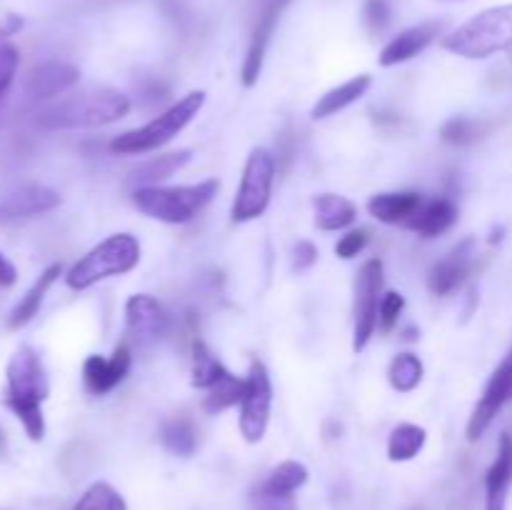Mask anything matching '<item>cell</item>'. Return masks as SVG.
<instances>
[{
	"instance_id": "17",
	"label": "cell",
	"mask_w": 512,
	"mask_h": 510,
	"mask_svg": "<svg viewBox=\"0 0 512 510\" xmlns=\"http://www.w3.org/2000/svg\"><path fill=\"white\" fill-rule=\"evenodd\" d=\"M455 223H458V205L450 198H435L423 200V205L410 215L403 228L413 230L423 238H438V235L448 233Z\"/></svg>"
},
{
	"instance_id": "14",
	"label": "cell",
	"mask_w": 512,
	"mask_h": 510,
	"mask_svg": "<svg viewBox=\"0 0 512 510\" xmlns=\"http://www.w3.org/2000/svg\"><path fill=\"white\" fill-rule=\"evenodd\" d=\"M78 80L80 70L75 65L63 63V60H48V63H40L28 70L23 88L33 100H53L75 88Z\"/></svg>"
},
{
	"instance_id": "2",
	"label": "cell",
	"mask_w": 512,
	"mask_h": 510,
	"mask_svg": "<svg viewBox=\"0 0 512 510\" xmlns=\"http://www.w3.org/2000/svg\"><path fill=\"white\" fill-rule=\"evenodd\" d=\"M130 113V98L120 90L98 88L85 93L68 95L58 103L48 105L38 113V125L48 130H75L100 128Z\"/></svg>"
},
{
	"instance_id": "26",
	"label": "cell",
	"mask_w": 512,
	"mask_h": 510,
	"mask_svg": "<svg viewBox=\"0 0 512 510\" xmlns=\"http://www.w3.org/2000/svg\"><path fill=\"white\" fill-rule=\"evenodd\" d=\"M225 365L210 353L203 340L193 343V370H190V383L198 390H210L225 375Z\"/></svg>"
},
{
	"instance_id": "22",
	"label": "cell",
	"mask_w": 512,
	"mask_h": 510,
	"mask_svg": "<svg viewBox=\"0 0 512 510\" xmlns=\"http://www.w3.org/2000/svg\"><path fill=\"white\" fill-rule=\"evenodd\" d=\"M420 193H380L368 203L370 215L385 225H405L410 215L423 205Z\"/></svg>"
},
{
	"instance_id": "3",
	"label": "cell",
	"mask_w": 512,
	"mask_h": 510,
	"mask_svg": "<svg viewBox=\"0 0 512 510\" xmlns=\"http://www.w3.org/2000/svg\"><path fill=\"white\" fill-rule=\"evenodd\" d=\"M443 48L470 60H483L495 53L510 55L512 60V3L470 18L443 40Z\"/></svg>"
},
{
	"instance_id": "40",
	"label": "cell",
	"mask_w": 512,
	"mask_h": 510,
	"mask_svg": "<svg viewBox=\"0 0 512 510\" xmlns=\"http://www.w3.org/2000/svg\"><path fill=\"white\" fill-rule=\"evenodd\" d=\"M20 28H23V18H20V15H13V13L5 15V20L0 23V40L10 38V35L18 33Z\"/></svg>"
},
{
	"instance_id": "20",
	"label": "cell",
	"mask_w": 512,
	"mask_h": 510,
	"mask_svg": "<svg viewBox=\"0 0 512 510\" xmlns=\"http://www.w3.org/2000/svg\"><path fill=\"white\" fill-rule=\"evenodd\" d=\"M370 85H373V78H370V75H365V73L355 75V78H350L348 83L328 90V93H325L323 98L313 105V110H310V118L325 120V118H330V115H338L340 110H345V108H350L353 103H358V100L368 93Z\"/></svg>"
},
{
	"instance_id": "5",
	"label": "cell",
	"mask_w": 512,
	"mask_h": 510,
	"mask_svg": "<svg viewBox=\"0 0 512 510\" xmlns=\"http://www.w3.org/2000/svg\"><path fill=\"white\" fill-rule=\"evenodd\" d=\"M218 188V180H203V183L195 185H175V188L148 185V188L135 190L133 203L148 218L160 220V223L180 225L193 220L215 198Z\"/></svg>"
},
{
	"instance_id": "4",
	"label": "cell",
	"mask_w": 512,
	"mask_h": 510,
	"mask_svg": "<svg viewBox=\"0 0 512 510\" xmlns=\"http://www.w3.org/2000/svg\"><path fill=\"white\" fill-rule=\"evenodd\" d=\"M203 105L205 93L203 90H193V93L180 98L175 105H170V108L165 110V113H160L158 118L145 123L143 128L128 130V133H120L118 138H113L110 150L120 155L153 153V150L163 148L170 140H175V135L183 133V130L193 123L195 115L203 110Z\"/></svg>"
},
{
	"instance_id": "32",
	"label": "cell",
	"mask_w": 512,
	"mask_h": 510,
	"mask_svg": "<svg viewBox=\"0 0 512 510\" xmlns=\"http://www.w3.org/2000/svg\"><path fill=\"white\" fill-rule=\"evenodd\" d=\"M483 135V125L473 118H465V115H458V118H450L448 123L440 128V138L450 145H470Z\"/></svg>"
},
{
	"instance_id": "36",
	"label": "cell",
	"mask_w": 512,
	"mask_h": 510,
	"mask_svg": "<svg viewBox=\"0 0 512 510\" xmlns=\"http://www.w3.org/2000/svg\"><path fill=\"white\" fill-rule=\"evenodd\" d=\"M368 243H370L368 230H350V233H345L343 238L338 240V245H335V253H338V258L350 260V258H355V255L363 253L365 245Z\"/></svg>"
},
{
	"instance_id": "37",
	"label": "cell",
	"mask_w": 512,
	"mask_h": 510,
	"mask_svg": "<svg viewBox=\"0 0 512 510\" xmlns=\"http://www.w3.org/2000/svg\"><path fill=\"white\" fill-rule=\"evenodd\" d=\"M255 510H298V505H295L293 495H275L258 488V493H255Z\"/></svg>"
},
{
	"instance_id": "8",
	"label": "cell",
	"mask_w": 512,
	"mask_h": 510,
	"mask_svg": "<svg viewBox=\"0 0 512 510\" xmlns=\"http://www.w3.org/2000/svg\"><path fill=\"white\" fill-rule=\"evenodd\" d=\"M380 293H383V260L373 258L363 263L355 283V328H353V350L368 348L370 338L375 335L380 320Z\"/></svg>"
},
{
	"instance_id": "12",
	"label": "cell",
	"mask_w": 512,
	"mask_h": 510,
	"mask_svg": "<svg viewBox=\"0 0 512 510\" xmlns=\"http://www.w3.org/2000/svg\"><path fill=\"white\" fill-rule=\"evenodd\" d=\"M475 258H478V243H475V238H465L463 243L455 245V248L430 270V293L453 295L455 290L468 280L470 270H473L475 265Z\"/></svg>"
},
{
	"instance_id": "29",
	"label": "cell",
	"mask_w": 512,
	"mask_h": 510,
	"mask_svg": "<svg viewBox=\"0 0 512 510\" xmlns=\"http://www.w3.org/2000/svg\"><path fill=\"white\" fill-rule=\"evenodd\" d=\"M423 360L413 353H400L395 355L393 363H390L388 380L398 393H413L420 383H423Z\"/></svg>"
},
{
	"instance_id": "15",
	"label": "cell",
	"mask_w": 512,
	"mask_h": 510,
	"mask_svg": "<svg viewBox=\"0 0 512 510\" xmlns=\"http://www.w3.org/2000/svg\"><path fill=\"white\" fill-rule=\"evenodd\" d=\"M440 30H443V20H428V23H420L403 30V33L395 35L383 48L380 65L383 68H393V65L405 63V60H413L415 55H420L428 45H433L438 40Z\"/></svg>"
},
{
	"instance_id": "23",
	"label": "cell",
	"mask_w": 512,
	"mask_h": 510,
	"mask_svg": "<svg viewBox=\"0 0 512 510\" xmlns=\"http://www.w3.org/2000/svg\"><path fill=\"white\" fill-rule=\"evenodd\" d=\"M60 273H63V265L55 263V265H50V268H45L43 273L38 275V280L33 283V288H30L28 293L20 298V303L15 305L13 313H10L8 328H13V330L23 328V325H28L30 320L38 315V310H40V305H43L45 295H48V290L53 288L55 280L60 278Z\"/></svg>"
},
{
	"instance_id": "27",
	"label": "cell",
	"mask_w": 512,
	"mask_h": 510,
	"mask_svg": "<svg viewBox=\"0 0 512 510\" xmlns=\"http://www.w3.org/2000/svg\"><path fill=\"white\" fill-rule=\"evenodd\" d=\"M425 440H428V433L425 428L413 423H403L390 433L388 440V458L393 463H405V460H413L415 455L423 450Z\"/></svg>"
},
{
	"instance_id": "30",
	"label": "cell",
	"mask_w": 512,
	"mask_h": 510,
	"mask_svg": "<svg viewBox=\"0 0 512 510\" xmlns=\"http://www.w3.org/2000/svg\"><path fill=\"white\" fill-rule=\"evenodd\" d=\"M243 395H245V378H238V375H233L230 370H225L223 378H220L218 383L208 390V395H205L203 408L215 415L220 413V410L238 405L240 400H243Z\"/></svg>"
},
{
	"instance_id": "11",
	"label": "cell",
	"mask_w": 512,
	"mask_h": 510,
	"mask_svg": "<svg viewBox=\"0 0 512 510\" xmlns=\"http://www.w3.org/2000/svg\"><path fill=\"white\" fill-rule=\"evenodd\" d=\"M133 365V355H130V345L120 343L110 353V358L103 355H88L83 363V383L93 395H108L110 390L118 388L130 373Z\"/></svg>"
},
{
	"instance_id": "39",
	"label": "cell",
	"mask_w": 512,
	"mask_h": 510,
	"mask_svg": "<svg viewBox=\"0 0 512 510\" xmlns=\"http://www.w3.org/2000/svg\"><path fill=\"white\" fill-rule=\"evenodd\" d=\"M15 283H18V270H15V265L0 253V288H13Z\"/></svg>"
},
{
	"instance_id": "19",
	"label": "cell",
	"mask_w": 512,
	"mask_h": 510,
	"mask_svg": "<svg viewBox=\"0 0 512 510\" xmlns=\"http://www.w3.org/2000/svg\"><path fill=\"white\" fill-rule=\"evenodd\" d=\"M278 15H280V5H270V8L260 15L258 25H255L253 38H250L248 55H245L243 70H240L245 88H253V85L258 83L260 73H263L265 53H268V43L270 38H273L275 25H278Z\"/></svg>"
},
{
	"instance_id": "35",
	"label": "cell",
	"mask_w": 512,
	"mask_h": 510,
	"mask_svg": "<svg viewBox=\"0 0 512 510\" xmlns=\"http://www.w3.org/2000/svg\"><path fill=\"white\" fill-rule=\"evenodd\" d=\"M20 65V53L15 45L0 43V95L13 85L15 73H18Z\"/></svg>"
},
{
	"instance_id": "25",
	"label": "cell",
	"mask_w": 512,
	"mask_h": 510,
	"mask_svg": "<svg viewBox=\"0 0 512 510\" xmlns=\"http://www.w3.org/2000/svg\"><path fill=\"white\" fill-rule=\"evenodd\" d=\"M190 160V150H175V153L155 155V158L145 160L143 165H138L133 173V180L140 188H148V185H158L163 180H168L170 175H175L178 170H183Z\"/></svg>"
},
{
	"instance_id": "24",
	"label": "cell",
	"mask_w": 512,
	"mask_h": 510,
	"mask_svg": "<svg viewBox=\"0 0 512 510\" xmlns=\"http://www.w3.org/2000/svg\"><path fill=\"white\" fill-rule=\"evenodd\" d=\"M160 443L178 458H190L198 448V428L188 415H173L160 428Z\"/></svg>"
},
{
	"instance_id": "7",
	"label": "cell",
	"mask_w": 512,
	"mask_h": 510,
	"mask_svg": "<svg viewBox=\"0 0 512 510\" xmlns=\"http://www.w3.org/2000/svg\"><path fill=\"white\" fill-rule=\"evenodd\" d=\"M273 180L275 158L265 148L253 150L243 168L238 195H235L233 210H230L235 223H248V220L260 218L268 210L270 195H273Z\"/></svg>"
},
{
	"instance_id": "9",
	"label": "cell",
	"mask_w": 512,
	"mask_h": 510,
	"mask_svg": "<svg viewBox=\"0 0 512 510\" xmlns=\"http://www.w3.org/2000/svg\"><path fill=\"white\" fill-rule=\"evenodd\" d=\"M270 408H273L270 373L260 360H253L245 375V395L240 400V433L248 443L263 440L270 423Z\"/></svg>"
},
{
	"instance_id": "13",
	"label": "cell",
	"mask_w": 512,
	"mask_h": 510,
	"mask_svg": "<svg viewBox=\"0 0 512 510\" xmlns=\"http://www.w3.org/2000/svg\"><path fill=\"white\" fill-rule=\"evenodd\" d=\"M125 323H128V333L138 340V345H150L165 335L168 315L153 295L138 293L125 303Z\"/></svg>"
},
{
	"instance_id": "33",
	"label": "cell",
	"mask_w": 512,
	"mask_h": 510,
	"mask_svg": "<svg viewBox=\"0 0 512 510\" xmlns=\"http://www.w3.org/2000/svg\"><path fill=\"white\" fill-rule=\"evenodd\" d=\"M363 20L365 28L370 30V35H383L390 25V8L385 0H368L363 8Z\"/></svg>"
},
{
	"instance_id": "18",
	"label": "cell",
	"mask_w": 512,
	"mask_h": 510,
	"mask_svg": "<svg viewBox=\"0 0 512 510\" xmlns=\"http://www.w3.org/2000/svg\"><path fill=\"white\" fill-rule=\"evenodd\" d=\"M512 483V435H500L498 458L485 475V510H505Z\"/></svg>"
},
{
	"instance_id": "10",
	"label": "cell",
	"mask_w": 512,
	"mask_h": 510,
	"mask_svg": "<svg viewBox=\"0 0 512 510\" xmlns=\"http://www.w3.org/2000/svg\"><path fill=\"white\" fill-rule=\"evenodd\" d=\"M512 403V350L505 355L503 363L498 365V370L493 373V378L488 380L483 390V398L475 405L473 415L468 420V440L475 443L485 435V430L490 428L495 418H498L500 410L505 405Z\"/></svg>"
},
{
	"instance_id": "28",
	"label": "cell",
	"mask_w": 512,
	"mask_h": 510,
	"mask_svg": "<svg viewBox=\"0 0 512 510\" xmlns=\"http://www.w3.org/2000/svg\"><path fill=\"white\" fill-rule=\"evenodd\" d=\"M305 483H308V468H305L303 463H298V460H285V463H280L278 468L265 478L260 490L275 495H293L295 490L303 488Z\"/></svg>"
},
{
	"instance_id": "1",
	"label": "cell",
	"mask_w": 512,
	"mask_h": 510,
	"mask_svg": "<svg viewBox=\"0 0 512 510\" xmlns=\"http://www.w3.org/2000/svg\"><path fill=\"white\" fill-rule=\"evenodd\" d=\"M5 375H8L5 405L13 410V415L20 420L30 440H43V400L50 395V383L43 360H40V355L30 345H23L10 358Z\"/></svg>"
},
{
	"instance_id": "38",
	"label": "cell",
	"mask_w": 512,
	"mask_h": 510,
	"mask_svg": "<svg viewBox=\"0 0 512 510\" xmlns=\"http://www.w3.org/2000/svg\"><path fill=\"white\" fill-rule=\"evenodd\" d=\"M315 260H318V248H315L310 240H300V243L295 245L293 268L295 270H308V268H313Z\"/></svg>"
},
{
	"instance_id": "21",
	"label": "cell",
	"mask_w": 512,
	"mask_h": 510,
	"mask_svg": "<svg viewBox=\"0 0 512 510\" xmlns=\"http://www.w3.org/2000/svg\"><path fill=\"white\" fill-rule=\"evenodd\" d=\"M315 208V225L325 233H333V230H345L355 223L358 218V205L353 200L343 198V195L335 193H323L313 200Z\"/></svg>"
},
{
	"instance_id": "16",
	"label": "cell",
	"mask_w": 512,
	"mask_h": 510,
	"mask_svg": "<svg viewBox=\"0 0 512 510\" xmlns=\"http://www.w3.org/2000/svg\"><path fill=\"white\" fill-rule=\"evenodd\" d=\"M60 205L58 190L48 185H23L0 200V218H35Z\"/></svg>"
},
{
	"instance_id": "31",
	"label": "cell",
	"mask_w": 512,
	"mask_h": 510,
	"mask_svg": "<svg viewBox=\"0 0 512 510\" xmlns=\"http://www.w3.org/2000/svg\"><path fill=\"white\" fill-rule=\"evenodd\" d=\"M73 510H128V505L110 483H93L80 495Z\"/></svg>"
},
{
	"instance_id": "34",
	"label": "cell",
	"mask_w": 512,
	"mask_h": 510,
	"mask_svg": "<svg viewBox=\"0 0 512 510\" xmlns=\"http://www.w3.org/2000/svg\"><path fill=\"white\" fill-rule=\"evenodd\" d=\"M405 308V298L398 293V290H388V293L383 295V300H380V328L388 333V330H393L395 325H398V318L400 313H403Z\"/></svg>"
},
{
	"instance_id": "6",
	"label": "cell",
	"mask_w": 512,
	"mask_h": 510,
	"mask_svg": "<svg viewBox=\"0 0 512 510\" xmlns=\"http://www.w3.org/2000/svg\"><path fill=\"white\" fill-rule=\"evenodd\" d=\"M140 263V243L130 233H115L85 253L65 275V283L73 290H88L95 283L115 275H125Z\"/></svg>"
}]
</instances>
